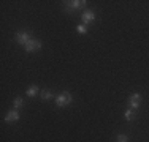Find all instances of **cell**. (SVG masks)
I'll list each match as a JSON object with an SVG mask.
<instances>
[{"mask_svg":"<svg viewBox=\"0 0 149 142\" xmlns=\"http://www.w3.org/2000/svg\"><path fill=\"white\" fill-rule=\"evenodd\" d=\"M86 5H87L86 0H70V2H63V6H65L67 13H73L76 10L86 8Z\"/></svg>","mask_w":149,"mask_h":142,"instance_id":"cell-1","label":"cell"},{"mask_svg":"<svg viewBox=\"0 0 149 142\" xmlns=\"http://www.w3.org/2000/svg\"><path fill=\"white\" fill-rule=\"evenodd\" d=\"M72 101H73V97H72V93L67 92V90L56 97V106H57V108H65V106L72 104Z\"/></svg>","mask_w":149,"mask_h":142,"instance_id":"cell-2","label":"cell"},{"mask_svg":"<svg viewBox=\"0 0 149 142\" xmlns=\"http://www.w3.org/2000/svg\"><path fill=\"white\" fill-rule=\"evenodd\" d=\"M95 11H92V10H84L83 14H81V21H83V24L86 27H89L91 24L95 22Z\"/></svg>","mask_w":149,"mask_h":142,"instance_id":"cell-3","label":"cell"},{"mask_svg":"<svg viewBox=\"0 0 149 142\" xmlns=\"http://www.w3.org/2000/svg\"><path fill=\"white\" fill-rule=\"evenodd\" d=\"M41 46H43V44H41L40 40L32 38V40L24 46V51H26V52H37V51H40V49H41Z\"/></svg>","mask_w":149,"mask_h":142,"instance_id":"cell-4","label":"cell"},{"mask_svg":"<svg viewBox=\"0 0 149 142\" xmlns=\"http://www.w3.org/2000/svg\"><path fill=\"white\" fill-rule=\"evenodd\" d=\"M127 103H129L130 109H133V111H138L140 109V104H141V95L140 93H132L127 99Z\"/></svg>","mask_w":149,"mask_h":142,"instance_id":"cell-5","label":"cell"},{"mask_svg":"<svg viewBox=\"0 0 149 142\" xmlns=\"http://www.w3.org/2000/svg\"><path fill=\"white\" fill-rule=\"evenodd\" d=\"M30 40H32V35L29 32H17L16 33V43L21 46H26Z\"/></svg>","mask_w":149,"mask_h":142,"instance_id":"cell-6","label":"cell"},{"mask_svg":"<svg viewBox=\"0 0 149 142\" xmlns=\"http://www.w3.org/2000/svg\"><path fill=\"white\" fill-rule=\"evenodd\" d=\"M19 111L17 109H11V111H8L6 112V115H5V122L6 123H15L19 120Z\"/></svg>","mask_w":149,"mask_h":142,"instance_id":"cell-7","label":"cell"},{"mask_svg":"<svg viewBox=\"0 0 149 142\" xmlns=\"http://www.w3.org/2000/svg\"><path fill=\"white\" fill-rule=\"evenodd\" d=\"M40 88H38L37 87V85H30V87L29 88H27V90H26V95H27V97H29V98H33L35 97V95H38V93H40Z\"/></svg>","mask_w":149,"mask_h":142,"instance_id":"cell-8","label":"cell"},{"mask_svg":"<svg viewBox=\"0 0 149 142\" xmlns=\"http://www.w3.org/2000/svg\"><path fill=\"white\" fill-rule=\"evenodd\" d=\"M40 98L45 99V101H46V99H51V98H52V92L48 90V88H45V90L40 92Z\"/></svg>","mask_w":149,"mask_h":142,"instance_id":"cell-9","label":"cell"},{"mask_svg":"<svg viewBox=\"0 0 149 142\" xmlns=\"http://www.w3.org/2000/svg\"><path fill=\"white\" fill-rule=\"evenodd\" d=\"M24 106V99L21 97H16L15 101H13V109H21Z\"/></svg>","mask_w":149,"mask_h":142,"instance_id":"cell-10","label":"cell"},{"mask_svg":"<svg viewBox=\"0 0 149 142\" xmlns=\"http://www.w3.org/2000/svg\"><path fill=\"white\" fill-rule=\"evenodd\" d=\"M133 115H135V111H133V109H127V111L124 112V119H125L127 122H132V120H133Z\"/></svg>","mask_w":149,"mask_h":142,"instance_id":"cell-11","label":"cell"},{"mask_svg":"<svg viewBox=\"0 0 149 142\" xmlns=\"http://www.w3.org/2000/svg\"><path fill=\"white\" fill-rule=\"evenodd\" d=\"M76 32H78V33H81V35H86L87 33V27L84 26V24H79V26L76 27Z\"/></svg>","mask_w":149,"mask_h":142,"instance_id":"cell-12","label":"cell"},{"mask_svg":"<svg viewBox=\"0 0 149 142\" xmlns=\"http://www.w3.org/2000/svg\"><path fill=\"white\" fill-rule=\"evenodd\" d=\"M116 142H129V137H127L125 134H119L118 139H116Z\"/></svg>","mask_w":149,"mask_h":142,"instance_id":"cell-13","label":"cell"}]
</instances>
